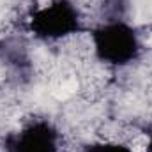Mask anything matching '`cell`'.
Segmentation results:
<instances>
[{"instance_id":"6da1fadb","label":"cell","mask_w":152,"mask_h":152,"mask_svg":"<svg viewBox=\"0 0 152 152\" xmlns=\"http://www.w3.org/2000/svg\"><path fill=\"white\" fill-rule=\"evenodd\" d=\"M90 44L96 60L113 69L134 64L143 50L138 30L120 18H110L96 25L90 30Z\"/></svg>"},{"instance_id":"7a4b0ae2","label":"cell","mask_w":152,"mask_h":152,"mask_svg":"<svg viewBox=\"0 0 152 152\" xmlns=\"http://www.w3.org/2000/svg\"><path fill=\"white\" fill-rule=\"evenodd\" d=\"M85 28L81 11L73 0H50L27 18V30L39 41L57 42L81 34Z\"/></svg>"},{"instance_id":"3957f363","label":"cell","mask_w":152,"mask_h":152,"mask_svg":"<svg viewBox=\"0 0 152 152\" xmlns=\"http://www.w3.org/2000/svg\"><path fill=\"white\" fill-rule=\"evenodd\" d=\"M62 138L50 118H32L2 140V152H60Z\"/></svg>"},{"instance_id":"277c9868","label":"cell","mask_w":152,"mask_h":152,"mask_svg":"<svg viewBox=\"0 0 152 152\" xmlns=\"http://www.w3.org/2000/svg\"><path fill=\"white\" fill-rule=\"evenodd\" d=\"M80 152H133V149L122 142L113 140H96L81 147Z\"/></svg>"},{"instance_id":"5b68a950","label":"cell","mask_w":152,"mask_h":152,"mask_svg":"<svg viewBox=\"0 0 152 152\" xmlns=\"http://www.w3.org/2000/svg\"><path fill=\"white\" fill-rule=\"evenodd\" d=\"M145 136H147V140H145V152H152V124L149 126Z\"/></svg>"}]
</instances>
